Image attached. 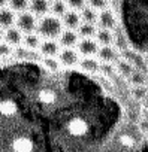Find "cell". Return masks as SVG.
Listing matches in <instances>:
<instances>
[{
  "instance_id": "4",
  "label": "cell",
  "mask_w": 148,
  "mask_h": 152,
  "mask_svg": "<svg viewBox=\"0 0 148 152\" xmlns=\"http://www.w3.org/2000/svg\"><path fill=\"white\" fill-rule=\"evenodd\" d=\"M58 61L64 67H77L81 61V55L78 54L77 49L73 48H63L58 52Z\"/></svg>"
},
{
  "instance_id": "30",
  "label": "cell",
  "mask_w": 148,
  "mask_h": 152,
  "mask_svg": "<svg viewBox=\"0 0 148 152\" xmlns=\"http://www.w3.org/2000/svg\"><path fill=\"white\" fill-rule=\"evenodd\" d=\"M144 102H145V107H147V109H148V96H147V97H145V99H144Z\"/></svg>"
},
{
  "instance_id": "28",
  "label": "cell",
  "mask_w": 148,
  "mask_h": 152,
  "mask_svg": "<svg viewBox=\"0 0 148 152\" xmlns=\"http://www.w3.org/2000/svg\"><path fill=\"white\" fill-rule=\"evenodd\" d=\"M6 5H8V0H0V9L6 8Z\"/></svg>"
},
{
  "instance_id": "19",
  "label": "cell",
  "mask_w": 148,
  "mask_h": 152,
  "mask_svg": "<svg viewBox=\"0 0 148 152\" xmlns=\"http://www.w3.org/2000/svg\"><path fill=\"white\" fill-rule=\"evenodd\" d=\"M97 31V26L96 24H90V23H81V26L78 27L77 33L80 37L82 39H88V37H94Z\"/></svg>"
},
{
  "instance_id": "6",
  "label": "cell",
  "mask_w": 148,
  "mask_h": 152,
  "mask_svg": "<svg viewBox=\"0 0 148 152\" xmlns=\"http://www.w3.org/2000/svg\"><path fill=\"white\" fill-rule=\"evenodd\" d=\"M77 46H78L77 51H78V54H80L81 57H93V55H96L97 51H99V43H97L96 39H93V37L81 39Z\"/></svg>"
},
{
  "instance_id": "1",
  "label": "cell",
  "mask_w": 148,
  "mask_h": 152,
  "mask_svg": "<svg viewBox=\"0 0 148 152\" xmlns=\"http://www.w3.org/2000/svg\"><path fill=\"white\" fill-rule=\"evenodd\" d=\"M112 3L126 48L148 70V0H112Z\"/></svg>"
},
{
  "instance_id": "3",
  "label": "cell",
  "mask_w": 148,
  "mask_h": 152,
  "mask_svg": "<svg viewBox=\"0 0 148 152\" xmlns=\"http://www.w3.org/2000/svg\"><path fill=\"white\" fill-rule=\"evenodd\" d=\"M15 26L24 34H30V33H35V30L38 28V20L30 11H24L17 15Z\"/></svg>"
},
{
  "instance_id": "25",
  "label": "cell",
  "mask_w": 148,
  "mask_h": 152,
  "mask_svg": "<svg viewBox=\"0 0 148 152\" xmlns=\"http://www.w3.org/2000/svg\"><path fill=\"white\" fill-rule=\"evenodd\" d=\"M64 3L69 9L73 11H81L85 5H87V0H64Z\"/></svg>"
},
{
  "instance_id": "21",
  "label": "cell",
  "mask_w": 148,
  "mask_h": 152,
  "mask_svg": "<svg viewBox=\"0 0 148 152\" xmlns=\"http://www.w3.org/2000/svg\"><path fill=\"white\" fill-rule=\"evenodd\" d=\"M115 69H117V72L120 73V75H123V76H126V78H130V76L133 75V66L127 61V60H117V63H115Z\"/></svg>"
},
{
  "instance_id": "24",
  "label": "cell",
  "mask_w": 148,
  "mask_h": 152,
  "mask_svg": "<svg viewBox=\"0 0 148 152\" xmlns=\"http://www.w3.org/2000/svg\"><path fill=\"white\" fill-rule=\"evenodd\" d=\"M87 5L96 11H103V9H108L109 0H87Z\"/></svg>"
},
{
  "instance_id": "10",
  "label": "cell",
  "mask_w": 148,
  "mask_h": 152,
  "mask_svg": "<svg viewBox=\"0 0 148 152\" xmlns=\"http://www.w3.org/2000/svg\"><path fill=\"white\" fill-rule=\"evenodd\" d=\"M23 39H24V33L17 28V27H9L5 30V34H3V40L6 43H9L11 46H20L23 43Z\"/></svg>"
},
{
  "instance_id": "12",
  "label": "cell",
  "mask_w": 148,
  "mask_h": 152,
  "mask_svg": "<svg viewBox=\"0 0 148 152\" xmlns=\"http://www.w3.org/2000/svg\"><path fill=\"white\" fill-rule=\"evenodd\" d=\"M80 42V36L75 30H63V33L58 37V43L63 48H73L75 45H78Z\"/></svg>"
},
{
  "instance_id": "8",
  "label": "cell",
  "mask_w": 148,
  "mask_h": 152,
  "mask_svg": "<svg viewBox=\"0 0 148 152\" xmlns=\"http://www.w3.org/2000/svg\"><path fill=\"white\" fill-rule=\"evenodd\" d=\"M61 23H63V27H66L67 30H78V27L81 26V15L73 11V9H67L66 14L61 17Z\"/></svg>"
},
{
  "instance_id": "16",
  "label": "cell",
  "mask_w": 148,
  "mask_h": 152,
  "mask_svg": "<svg viewBox=\"0 0 148 152\" xmlns=\"http://www.w3.org/2000/svg\"><path fill=\"white\" fill-rule=\"evenodd\" d=\"M78 67H80L81 70H84V72H87V73H93V75L100 72V64H99V61H97L96 58H93V57H84V58L80 61Z\"/></svg>"
},
{
  "instance_id": "17",
  "label": "cell",
  "mask_w": 148,
  "mask_h": 152,
  "mask_svg": "<svg viewBox=\"0 0 148 152\" xmlns=\"http://www.w3.org/2000/svg\"><path fill=\"white\" fill-rule=\"evenodd\" d=\"M94 39H96V42H97L99 45H102V46H109V45H112V42H114V34H112V30L97 28Z\"/></svg>"
},
{
  "instance_id": "5",
  "label": "cell",
  "mask_w": 148,
  "mask_h": 152,
  "mask_svg": "<svg viewBox=\"0 0 148 152\" xmlns=\"http://www.w3.org/2000/svg\"><path fill=\"white\" fill-rule=\"evenodd\" d=\"M97 28H105V30H114L117 28V18L112 9H103L97 14V21H96Z\"/></svg>"
},
{
  "instance_id": "11",
  "label": "cell",
  "mask_w": 148,
  "mask_h": 152,
  "mask_svg": "<svg viewBox=\"0 0 148 152\" xmlns=\"http://www.w3.org/2000/svg\"><path fill=\"white\" fill-rule=\"evenodd\" d=\"M39 52L42 57H57L60 52V43L51 39H43L40 42Z\"/></svg>"
},
{
  "instance_id": "2",
  "label": "cell",
  "mask_w": 148,
  "mask_h": 152,
  "mask_svg": "<svg viewBox=\"0 0 148 152\" xmlns=\"http://www.w3.org/2000/svg\"><path fill=\"white\" fill-rule=\"evenodd\" d=\"M38 34L43 39L55 40L63 33V23L58 17L54 15H45L38 23Z\"/></svg>"
},
{
  "instance_id": "7",
  "label": "cell",
  "mask_w": 148,
  "mask_h": 152,
  "mask_svg": "<svg viewBox=\"0 0 148 152\" xmlns=\"http://www.w3.org/2000/svg\"><path fill=\"white\" fill-rule=\"evenodd\" d=\"M11 149H12V152H32L33 151V142L29 136L20 134V136H15L12 139Z\"/></svg>"
},
{
  "instance_id": "18",
  "label": "cell",
  "mask_w": 148,
  "mask_h": 152,
  "mask_svg": "<svg viewBox=\"0 0 148 152\" xmlns=\"http://www.w3.org/2000/svg\"><path fill=\"white\" fill-rule=\"evenodd\" d=\"M40 42H42V39H40V36L39 34H36V33H30V34H26L24 36V39H23V45H24V48L26 49H29V51H36V49H39V46H40Z\"/></svg>"
},
{
  "instance_id": "14",
  "label": "cell",
  "mask_w": 148,
  "mask_h": 152,
  "mask_svg": "<svg viewBox=\"0 0 148 152\" xmlns=\"http://www.w3.org/2000/svg\"><path fill=\"white\" fill-rule=\"evenodd\" d=\"M97 55H99L100 61H103L105 64H112L118 60V49H115L112 45L102 46V48H99Z\"/></svg>"
},
{
  "instance_id": "20",
  "label": "cell",
  "mask_w": 148,
  "mask_h": 152,
  "mask_svg": "<svg viewBox=\"0 0 148 152\" xmlns=\"http://www.w3.org/2000/svg\"><path fill=\"white\" fill-rule=\"evenodd\" d=\"M81 21L82 23H90V24H96V21H97V12H96V9H93V8H90L88 5H85L82 9H81Z\"/></svg>"
},
{
  "instance_id": "27",
  "label": "cell",
  "mask_w": 148,
  "mask_h": 152,
  "mask_svg": "<svg viewBox=\"0 0 148 152\" xmlns=\"http://www.w3.org/2000/svg\"><path fill=\"white\" fill-rule=\"evenodd\" d=\"M132 96L135 100H144L147 97V93H145V88L144 87H135L133 91H132Z\"/></svg>"
},
{
  "instance_id": "26",
  "label": "cell",
  "mask_w": 148,
  "mask_h": 152,
  "mask_svg": "<svg viewBox=\"0 0 148 152\" xmlns=\"http://www.w3.org/2000/svg\"><path fill=\"white\" fill-rule=\"evenodd\" d=\"M12 52H14V51H12V46H11L9 43H6L5 40L0 42V58H6V57H9Z\"/></svg>"
},
{
  "instance_id": "9",
  "label": "cell",
  "mask_w": 148,
  "mask_h": 152,
  "mask_svg": "<svg viewBox=\"0 0 148 152\" xmlns=\"http://www.w3.org/2000/svg\"><path fill=\"white\" fill-rule=\"evenodd\" d=\"M49 0H29V11L35 17H45L49 12Z\"/></svg>"
},
{
  "instance_id": "15",
  "label": "cell",
  "mask_w": 148,
  "mask_h": 152,
  "mask_svg": "<svg viewBox=\"0 0 148 152\" xmlns=\"http://www.w3.org/2000/svg\"><path fill=\"white\" fill-rule=\"evenodd\" d=\"M15 20H17V15L11 8H2L0 9V27L3 30L12 27L15 24Z\"/></svg>"
},
{
  "instance_id": "23",
  "label": "cell",
  "mask_w": 148,
  "mask_h": 152,
  "mask_svg": "<svg viewBox=\"0 0 148 152\" xmlns=\"http://www.w3.org/2000/svg\"><path fill=\"white\" fill-rule=\"evenodd\" d=\"M8 5L14 12H24L29 9V0H8Z\"/></svg>"
},
{
  "instance_id": "22",
  "label": "cell",
  "mask_w": 148,
  "mask_h": 152,
  "mask_svg": "<svg viewBox=\"0 0 148 152\" xmlns=\"http://www.w3.org/2000/svg\"><path fill=\"white\" fill-rule=\"evenodd\" d=\"M67 11V6L64 3V0H52V3L49 5V12L54 17H63Z\"/></svg>"
},
{
  "instance_id": "29",
  "label": "cell",
  "mask_w": 148,
  "mask_h": 152,
  "mask_svg": "<svg viewBox=\"0 0 148 152\" xmlns=\"http://www.w3.org/2000/svg\"><path fill=\"white\" fill-rule=\"evenodd\" d=\"M3 34H5V30H3L2 27H0V42L3 40Z\"/></svg>"
},
{
  "instance_id": "13",
  "label": "cell",
  "mask_w": 148,
  "mask_h": 152,
  "mask_svg": "<svg viewBox=\"0 0 148 152\" xmlns=\"http://www.w3.org/2000/svg\"><path fill=\"white\" fill-rule=\"evenodd\" d=\"M18 112V103L15 99H2L0 100V115L3 118H12Z\"/></svg>"
}]
</instances>
